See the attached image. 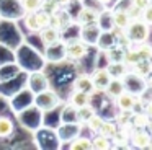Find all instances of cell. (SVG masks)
Returning a JSON list of instances; mask_svg holds the SVG:
<instances>
[{
    "mask_svg": "<svg viewBox=\"0 0 152 150\" xmlns=\"http://www.w3.org/2000/svg\"><path fill=\"white\" fill-rule=\"evenodd\" d=\"M123 31H124V36L128 38V41L131 42V44L147 42L149 34H151V31H149V25H145V23L141 21V20H132V21L129 23Z\"/></svg>",
    "mask_w": 152,
    "mask_h": 150,
    "instance_id": "6da1fadb",
    "label": "cell"
},
{
    "mask_svg": "<svg viewBox=\"0 0 152 150\" xmlns=\"http://www.w3.org/2000/svg\"><path fill=\"white\" fill-rule=\"evenodd\" d=\"M88 51V44L82 39H72L64 44V54L69 59H82Z\"/></svg>",
    "mask_w": 152,
    "mask_h": 150,
    "instance_id": "7a4b0ae2",
    "label": "cell"
},
{
    "mask_svg": "<svg viewBox=\"0 0 152 150\" xmlns=\"http://www.w3.org/2000/svg\"><path fill=\"white\" fill-rule=\"evenodd\" d=\"M136 103H137V96L128 90H124L123 93H119L116 96V104H118V108L121 111H132Z\"/></svg>",
    "mask_w": 152,
    "mask_h": 150,
    "instance_id": "3957f363",
    "label": "cell"
},
{
    "mask_svg": "<svg viewBox=\"0 0 152 150\" xmlns=\"http://www.w3.org/2000/svg\"><path fill=\"white\" fill-rule=\"evenodd\" d=\"M92 82H93V87H95V90L105 91L106 87L110 85V82H111V75H110V72L106 70V68H98V70L93 72Z\"/></svg>",
    "mask_w": 152,
    "mask_h": 150,
    "instance_id": "277c9868",
    "label": "cell"
},
{
    "mask_svg": "<svg viewBox=\"0 0 152 150\" xmlns=\"http://www.w3.org/2000/svg\"><path fill=\"white\" fill-rule=\"evenodd\" d=\"M95 25L96 23L82 26V33H80V36H82V41L87 42V44H96L98 39H100V36H102V29H100V26H95Z\"/></svg>",
    "mask_w": 152,
    "mask_h": 150,
    "instance_id": "5b68a950",
    "label": "cell"
},
{
    "mask_svg": "<svg viewBox=\"0 0 152 150\" xmlns=\"http://www.w3.org/2000/svg\"><path fill=\"white\" fill-rule=\"evenodd\" d=\"M151 134L145 129H136L131 134V143L137 149H149L151 147Z\"/></svg>",
    "mask_w": 152,
    "mask_h": 150,
    "instance_id": "8992f818",
    "label": "cell"
},
{
    "mask_svg": "<svg viewBox=\"0 0 152 150\" xmlns=\"http://www.w3.org/2000/svg\"><path fill=\"white\" fill-rule=\"evenodd\" d=\"M39 38H41V41H43L44 46H53L61 39V31L56 28H53L51 25H48V26H44V28L39 29Z\"/></svg>",
    "mask_w": 152,
    "mask_h": 150,
    "instance_id": "52a82bcc",
    "label": "cell"
},
{
    "mask_svg": "<svg viewBox=\"0 0 152 150\" xmlns=\"http://www.w3.org/2000/svg\"><path fill=\"white\" fill-rule=\"evenodd\" d=\"M70 16H69V13H66V12H59L57 10L56 13H53L51 15V20H49V25L53 26V28H56V29H59V31H64V29L67 28V26L70 25Z\"/></svg>",
    "mask_w": 152,
    "mask_h": 150,
    "instance_id": "ba28073f",
    "label": "cell"
},
{
    "mask_svg": "<svg viewBox=\"0 0 152 150\" xmlns=\"http://www.w3.org/2000/svg\"><path fill=\"white\" fill-rule=\"evenodd\" d=\"M96 20H98V13H96L93 8H88V7L82 8L79 12V15H77V21H79L80 26L93 25V23H96Z\"/></svg>",
    "mask_w": 152,
    "mask_h": 150,
    "instance_id": "9c48e42d",
    "label": "cell"
},
{
    "mask_svg": "<svg viewBox=\"0 0 152 150\" xmlns=\"http://www.w3.org/2000/svg\"><path fill=\"white\" fill-rule=\"evenodd\" d=\"M111 18H113V26L118 29H124L131 23V18H129L126 10H116V12H113Z\"/></svg>",
    "mask_w": 152,
    "mask_h": 150,
    "instance_id": "30bf717a",
    "label": "cell"
},
{
    "mask_svg": "<svg viewBox=\"0 0 152 150\" xmlns=\"http://www.w3.org/2000/svg\"><path fill=\"white\" fill-rule=\"evenodd\" d=\"M70 104L74 108H80V106H85V104H90V93L75 90L74 95L70 96Z\"/></svg>",
    "mask_w": 152,
    "mask_h": 150,
    "instance_id": "8fae6325",
    "label": "cell"
},
{
    "mask_svg": "<svg viewBox=\"0 0 152 150\" xmlns=\"http://www.w3.org/2000/svg\"><path fill=\"white\" fill-rule=\"evenodd\" d=\"M74 88L79 90V91H87V93H92V91L95 90L92 77H87V75H82V77L77 78L75 83H74Z\"/></svg>",
    "mask_w": 152,
    "mask_h": 150,
    "instance_id": "7c38bea8",
    "label": "cell"
},
{
    "mask_svg": "<svg viewBox=\"0 0 152 150\" xmlns=\"http://www.w3.org/2000/svg\"><path fill=\"white\" fill-rule=\"evenodd\" d=\"M126 88H124V82H123V78H111V82H110V85L106 87V93L110 95V96L116 98L119 93H123Z\"/></svg>",
    "mask_w": 152,
    "mask_h": 150,
    "instance_id": "4fadbf2b",
    "label": "cell"
},
{
    "mask_svg": "<svg viewBox=\"0 0 152 150\" xmlns=\"http://www.w3.org/2000/svg\"><path fill=\"white\" fill-rule=\"evenodd\" d=\"M106 70L110 72L111 78H123L126 74H128V68H126L124 62H110V65H108Z\"/></svg>",
    "mask_w": 152,
    "mask_h": 150,
    "instance_id": "5bb4252c",
    "label": "cell"
},
{
    "mask_svg": "<svg viewBox=\"0 0 152 150\" xmlns=\"http://www.w3.org/2000/svg\"><path fill=\"white\" fill-rule=\"evenodd\" d=\"M149 119H151V117L145 113H136L131 116V127H134V129H145Z\"/></svg>",
    "mask_w": 152,
    "mask_h": 150,
    "instance_id": "9a60e30c",
    "label": "cell"
},
{
    "mask_svg": "<svg viewBox=\"0 0 152 150\" xmlns=\"http://www.w3.org/2000/svg\"><path fill=\"white\" fill-rule=\"evenodd\" d=\"M124 51H126V49L123 47V46H119V44L111 46V47L108 49L110 62H123V59H124Z\"/></svg>",
    "mask_w": 152,
    "mask_h": 150,
    "instance_id": "2e32d148",
    "label": "cell"
},
{
    "mask_svg": "<svg viewBox=\"0 0 152 150\" xmlns=\"http://www.w3.org/2000/svg\"><path fill=\"white\" fill-rule=\"evenodd\" d=\"M118 132V127H116L115 122H111V121H103L102 127L98 129V134L103 137H108V139H113V135Z\"/></svg>",
    "mask_w": 152,
    "mask_h": 150,
    "instance_id": "e0dca14e",
    "label": "cell"
},
{
    "mask_svg": "<svg viewBox=\"0 0 152 150\" xmlns=\"http://www.w3.org/2000/svg\"><path fill=\"white\" fill-rule=\"evenodd\" d=\"M93 114H95V111H93V108L90 106V104H85V106L77 108V119H79L80 122H87Z\"/></svg>",
    "mask_w": 152,
    "mask_h": 150,
    "instance_id": "ac0fdd59",
    "label": "cell"
},
{
    "mask_svg": "<svg viewBox=\"0 0 152 150\" xmlns=\"http://www.w3.org/2000/svg\"><path fill=\"white\" fill-rule=\"evenodd\" d=\"M134 74H137V75H141V77H147L149 74L152 72V65H151V62L149 60H139L137 64H134Z\"/></svg>",
    "mask_w": 152,
    "mask_h": 150,
    "instance_id": "d6986e66",
    "label": "cell"
},
{
    "mask_svg": "<svg viewBox=\"0 0 152 150\" xmlns=\"http://www.w3.org/2000/svg\"><path fill=\"white\" fill-rule=\"evenodd\" d=\"M13 132V122L7 117H0V137H7Z\"/></svg>",
    "mask_w": 152,
    "mask_h": 150,
    "instance_id": "ffe728a7",
    "label": "cell"
},
{
    "mask_svg": "<svg viewBox=\"0 0 152 150\" xmlns=\"http://www.w3.org/2000/svg\"><path fill=\"white\" fill-rule=\"evenodd\" d=\"M139 60H141V57H139V54H137L136 49H126V51H124V59H123L124 64L134 65V64H137Z\"/></svg>",
    "mask_w": 152,
    "mask_h": 150,
    "instance_id": "44dd1931",
    "label": "cell"
},
{
    "mask_svg": "<svg viewBox=\"0 0 152 150\" xmlns=\"http://www.w3.org/2000/svg\"><path fill=\"white\" fill-rule=\"evenodd\" d=\"M25 25H26V28L30 29V31H39L41 26H39V23H38V20H36V12L28 13L26 18H25Z\"/></svg>",
    "mask_w": 152,
    "mask_h": 150,
    "instance_id": "7402d4cb",
    "label": "cell"
},
{
    "mask_svg": "<svg viewBox=\"0 0 152 150\" xmlns=\"http://www.w3.org/2000/svg\"><path fill=\"white\" fill-rule=\"evenodd\" d=\"M136 51H137L141 60H149V59L152 57V46H149L147 42H141Z\"/></svg>",
    "mask_w": 152,
    "mask_h": 150,
    "instance_id": "603a6c76",
    "label": "cell"
},
{
    "mask_svg": "<svg viewBox=\"0 0 152 150\" xmlns=\"http://www.w3.org/2000/svg\"><path fill=\"white\" fill-rule=\"evenodd\" d=\"M21 3H23V8L26 10L28 13L38 12V10H41V7H43V0H21Z\"/></svg>",
    "mask_w": 152,
    "mask_h": 150,
    "instance_id": "cb8c5ba5",
    "label": "cell"
},
{
    "mask_svg": "<svg viewBox=\"0 0 152 150\" xmlns=\"http://www.w3.org/2000/svg\"><path fill=\"white\" fill-rule=\"evenodd\" d=\"M92 149H100V150H106L110 149V139L103 135H96L92 140Z\"/></svg>",
    "mask_w": 152,
    "mask_h": 150,
    "instance_id": "d4e9b609",
    "label": "cell"
},
{
    "mask_svg": "<svg viewBox=\"0 0 152 150\" xmlns=\"http://www.w3.org/2000/svg\"><path fill=\"white\" fill-rule=\"evenodd\" d=\"M70 149H74V150H87V149H92V140H88V139H77L75 142L70 143Z\"/></svg>",
    "mask_w": 152,
    "mask_h": 150,
    "instance_id": "484cf974",
    "label": "cell"
},
{
    "mask_svg": "<svg viewBox=\"0 0 152 150\" xmlns=\"http://www.w3.org/2000/svg\"><path fill=\"white\" fill-rule=\"evenodd\" d=\"M103 124V119L100 116H96V114H93L92 117H90L88 121H87V126H88L90 130H93V132H98V129L102 127Z\"/></svg>",
    "mask_w": 152,
    "mask_h": 150,
    "instance_id": "4316f807",
    "label": "cell"
},
{
    "mask_svg": "<svg viewBox=\"0 0 152 150\" xmlns=\"http://www.w3.org/2000/svg\"><path fill=\"white\" fill-rule=\"evenodd\" d=\"M61 7L57 5L54 0H43V7H41V10L46 13H49V15H53V13H56L57 10H59Z\"/></svg>",
    "mask_w": 152,
    "mask_h": 150,
    "instance_id": "83f0119b",
    "label": "cell"
},
{
    "mask_svg": "<svg viewBox=\"0 0 152 150\" xmlns=\"http://www.w3.org/2000/svg\"><path fill=\"white\" fill-rule=\"evenodd\" d=\"M36 20H38V23H39L41 28H44V26L49 25L51 15H49V13H46V12H43V10H41V12L38 10V12H36Z\"/></svg>",
    "mask_w": 152,
    "mask_h": 150,
    "instance_id": "f1b7e54d",
    "label": "cell"
},
{
    "mask_svg": "<svg viewBox=\"0 0 152 150\" xmlns=\"http://www.w3.org/2000/svg\"><path fill=\"white\" fill-rule=\"evenodd\" d=\"M141 16H142V21H144L145 25H149V26L152 25V3H149V5L142 10Z\"/></svg>",
    "mask_w": 152,
    "mask_h": 150,
    "instance_id": "f546056e",
    "label": "cell"
},
{
    "mask_svg": "<svg viewBox=\"0 0 152 150\" xmlns=\"http://www.w3.org/2000/svg\"><path fill=\"white\" fill-rule=\"evenodd\" d=\"M149 3H152L151 0H132V5H134L136 8H139L141 12H142V10H144L147 5H149Z\"/></svg>",
    "mask_w": 152,
    "mask_h": 150,
    "instance_id": "4dcf8cb0",
    "label": "cell"
},
{
    "mask_svg": "<svg viewBox=\"0 0 152 150\" xmlns=\"http://www.w3.org/2000/svg\"><path fill=\"white\" fill-rule=\"evenodd\" d=\"M145 114L152 119V101H151V103H147V106H145Z\"/></svg>",
    "mask_w": 152,
    "mask_h": 150,
    "instance_id": "1f68e13d",
    "label": "cell"
},
{
    "mask_svg": "<svg viewBox=\"0 0 152 150\" xmlns=\"http://www.w3.org/2000/svg\"><path fill=\"white\" fill-rule=\"evenodd\" d=\"M54 2H56L59 7H66V5H69V3H70V0H54Z\"/></svg>",
    "mask_w": 152,
    "mask_h": 150,
    "instance_id": "d6a6232c",
    "label": "cell"
},
{
    "mask_svg": "<svg viewBox=\"0 0 152 150\" xmlns=\"http://www.w3.org/2000/svg\"><path fill=\"white\" fill-rule=\"evenodd\" d=\"M145 130H147V132L151 134V137H152V119H149V122H147V127H145Z\"/></svg>",
    "mask_w": 152,
    "mask_h": 150,
    "instance_id": "836d02e7",
    "label": "cell"
},
{
    "mask_svg": "<svg viewBox=\"0 0 152 150\" xmlns=\"http://www.w3.org/2000/svg\"><path fill=\"white\" fill-rule=\"evenodd\" d=\"M98 2H100V3H103V5H106V3H110L111 0H98Z\"/></svg>",
    "mask_w": 152,
    "mask_h": 150,
    "instance_id": "e575fe53",
    "label": "cell"
},
{
    "mask_svg": "<svg viewBox=\"0 0 152 150\" xmlns=\"http://www.w3.org/2000/svg\"><path fill=\"white\" fill-rule=\"evenodd\" d=\"M147 85H149V87L152 88V75H151V77H149V82H147Z\"/></svg>",
    "mask_w": 152,
    "mask_h": 150,
    "instance_id": "d590c367",
    "label": "cell"
},
{
    "mask_svg": "<svg viewBox=\"0 0 152 150\" xmlns=\"http://www.w3.org/2000/svg\"><path fill=\"white\" fill-rule=\"evenodd\" d=\"M151 147H152V139H151Z\"/></svg>",
    "mask_w": 152,
    "mask_h": 150,
    "instance_id": "8d00e7d4",
    "label": "cell"
}]
</instances>
